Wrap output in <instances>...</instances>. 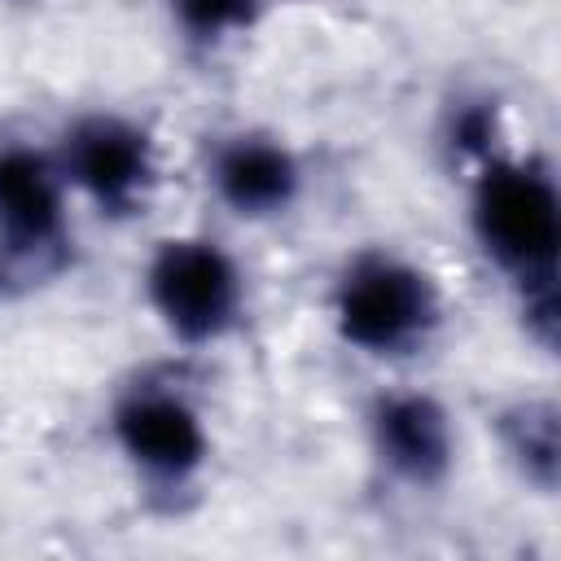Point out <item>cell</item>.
Wrapping results in <instances>:
<instances>
[{"mask_svg":"<svg viewBox=\"0 0 561 561\" xmlns=\"http://www.w3.org/2000/svg\"><path fill=\"white\" fill-rule=\"evenodd\" d=\"M469 224L478 250L517 285L526 333L557 346V254H561V197L539 162L486 158L473 193Z\"/></svg>","mask_w":561,"mask_h":561,"instance_id":"cell-1","label":"cell"},{"mask_svg":"<svg viewBox=\"0 0 561 561\" xmlns=\"http://www.w3.org/2000/svg\"><path fill=\"white\" fill-rule=\"evenodd\" d=\"M333 324L359 355L394 359L421 351L443 324V298L430 272L399 254H359L333 285Z\"/></svg>","mask_w":561,"mask_h":561,"instance_id":"cell-2","label":"cell"},{"mask_svg":"<svg viewBox=\"0 0 561 561\" xmlns=\"http://www.w3.org/2000/svg\"><path fill=\"white\" fill-rule=\"evenodd\" d=\"M70 263L66 180L26 145H0V289H35Z\"/></svg>","mask_w":561,"mask_h":561,"instance_id":"cell-3","label":"cell"},{"mask_svg":"<svg viewBox=\"0 0 561 561\" xmlns=\"http://www.w3.org/2000/svg\"><path fill=\"white\" fill-rule=\"evenodd\" d=\"M145 298L184 346H210L241 320L245 285L232 254L210 237H167L145 267Z\"/></svg>","mask_w":561,"mask_h":561,"instance_id":"cell-4","label":"cell"},{"mask_svg":"<svg viewBox=\"0 0 561 561\" xmlns=\"http://www.w3.org/2000/svg\"><path fill=\"white\" fill-rule=\"evenodd\" d=\"M57 171L105 219H131L158 184V153L140 123L123 114H83L61 131Z\"/></svg>","mask_w":561,"mask_h":561,"instance_id":"cell-5","label":"cell"},{"mask_svg":"<svg viewBox=\"0 0 561 561\" xmlns=\"http://www.w3.org/2000/svg\"><path fill=\"white\" fill-rule=\"evenodd\" d=\"M110 430L127 465L149 482V486H184L202 473L210 456V438L202 425V412L167 386H136L127 390L114 412Z\"/></svg>","mask_w":561,"mask_h":561,"instance_id":"cell-6","label":"cell"},{"mask_svg":"<svg viewBox=\"0 0 561 561\" xmlns=\"http://www.w3.org/2000/svg\"><path fill=\"white\" fill-rule=\"evenodd\" d=\"M368 438L390 478L425 491L451 473L456 434L447 408L425 390H390L368 408Z\"/></svg>","mask_w":561,"mask_h":561,"instance_id":"cell-7","label":"cell"},{"mask_svg":"<svg viewBox=\"0 0 561 561\" xmlns=\"http://www.w3.org/2000/svg\"><path fill=\"white\" fill-rule=\"evenodd\" d=\"M215 197L241 219H276L302 193V162L294 149L263 131L228 136L210 158Z\"/></svg>","mask_w":561,"mask_h":561,"instance_id":"cell-8","label":"cell"},{"mask_svg":"<svg viewBox=\"0 0 561 561\" xmlns=\"http://www.w3.org/2000/svg\"><path fill=\"white\" fill-rule=\"evenodd\" d=\"M500 447L508 465L535 491L552 495L561 478V412L552 399H517L495 416Z\"/></svg>","mask_w":561,"mask_h":561,"instance_id":"cell-9","label":"cell"},{"mask_svg":"<svg viewBox=\"0 0 561 561\" xmlns=\"http://www.w3.org/2000/svg\"><path fill=\"white\" fill-rule=\"evenodd\" d=\"M263 13V0H171L175 26L193 44H224L245 35Z\"/></svg>","mask_w":561,"mask_h":561,"instance_id":"cell-10","label":"cell"},{"mask_svg":"<svg viewBox=\"0 0 561 561\" xmlns=\"http://www.w3.org/2000/svg\"><path fill=\"white\" fill-rule=\"evenodd\" d=\"M447 140L456 153L486 162L491 158V140H495V105L491 101H465L456 105L451 123H447Z\"/></svg>","mask_w":561,"mask_h":561,"instance_id":"cell-11","label":"cell"}]
</instances>
